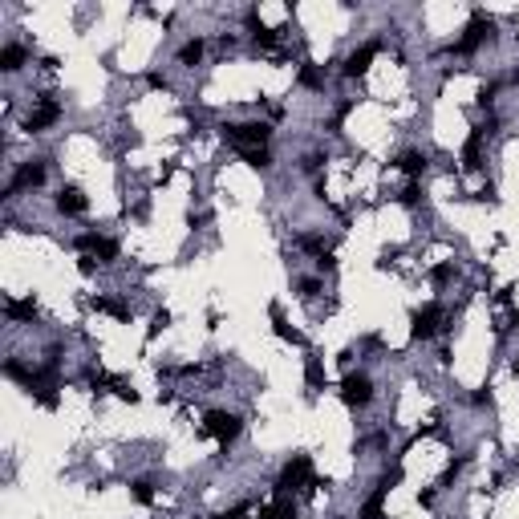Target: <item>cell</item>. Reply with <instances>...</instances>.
<instances>
[{
    "label": "cell",
    "instance_id": "obj_1",
    "mask_svg": "<svg viewBox=\"0 0 519 519\" xmlns=\"http://www.w3.org/2000/svg\"><path fill=\"white\" fill-rule=\"evenodd\" d=\"M312 459L308 454H292L280 471V483H276V495H292V491H312Z\"/></svg>",
    "mask_w": 519,
    "mask_h": 519
},
{
    "label": "cell",
    "instance_id": "obj_2",
    "mask_svg": "<svg viewBox=\"0 0 519 519\" xmlns=\"http://www.w3.org/2000/svg\"><path fill=\"white\" fill-rule=\"evenodd\" d=\"M223 138H227V142H235L240 150H256V146H268L272 126H268V122H244V126L227 122V126H223Z\"/></svg>",
    "mask_w": 519,
    "mask_h": 519
},
{
    "label": "cell",
    "instance_id": "obj_3",
    "mask_svg": "<svg viewBox=\"0 0 519 519\" xmlns=\"http://www.w3.org/2000/svg\"><path fill=\"white\" fill-rule=\"evenodd\" d=\"M244 430V422L235 418V414H227V410H211L207 418H203V434L207 438H216L219 446H227V442H235Z\"/></svg>",
    "mask_w": 519,
    "mask_h": 519
},
{
    "label": "cell",
    "instance_id": "obj_4",
    "mask_svg": "<svg viewBox=\"0 0 519 519\" xmlns=\"http://www.w3.org/2000/svg\"><path fill=\"white\" fill-rule=\"evenodd\" d=\"M491 33H495V21H491L487 12H475V16H471V25H467V33L454 41V53H475V49L487 41Z\"/></svg>",
    "mask_w": 519,
    "mask_h": 519
},
{
    "label": "cell",
    "instance_id": "obj_5",
    "mask_svg": "<svg viewBox=\"0 0 519 519\" xmlns=\"http://www.w3.org/2000/svg\"><path fill=\"white\" fill-rule=\"evenodd\" d=\"M369 397H373V386H369V378H365V373H349L345 382H341V402H345L349 410L369 406Z\"/></svg>",
    "mask_w": 519,
    "mask_h": 519
},
{
    "label": "cell",
    "instance_id": "obj_6",
    "mask_svg": "<svg viewBox=\"0 0 519 519\" xmlns=\"http://www.w3.org/2000/svg\"><path fill=\"white\" fill-rule=\"evenodd\" d=\"M438 329H442V308H438V304H426V308L414 312V325H410L414 341H430Z\"/></svg>",
    "mask_w": 519,
    "mask_h": 519
},
{
    "label": "cell",
    "instance_id": "obj_7",
    "mask_svg": "<svg viewBox=\"0 0 519 519\" xmlns=\"http://www.w3.org/2000/svg\"><path fill=\"white\" fill-rule=\"evenodd\" d=\"M78 252L102 260V264H110V260H118V244L106 240V235H78Z\"/></svg>",
    "mask_w": 519,
    "mask_h": 519
},
{
    "label": "cell",
    "instance_id": "obj_8",
    "mask_svg": "<svg viewBox=\"0 0 519 519\" xmlns=\"http://www.w3.org/2000/svg\"><path fill=\"white\" fill-rule=\"evenodd\" d=\"M57 118H61V106H57V102H41V106H37V110H33V114L25 118V130L41 134V130H49L53 122H57Z\"/></svg>",
    "mask_w": 519,
    "mask_h": 519
},
{
    "label": "cell",
    "instance_id": "obj_9",
    "mask_svg": "<svg viewBox=\"0 0 519 519\" xmlns=\"http://www.w3.org/2000/svg\"><path fill=\"white\" fill-rule=\"evenodd\" d=\"M378 57V41H369V45H361L357 53H349V61H345V73L349 78H361L365 69H369V61Z\"/></svg>",
    "mask_w": 519,
    "mask_h": 519
},
{
    "label": "cell",
    "instance_id": "obj_10",
    "mask_svg": "<svg viewBox=\"0 0 519 519\" xmlns=\"http://www.w3.org/2000/svg\"><path fill=\"white\" fill-rule=\"evenodd\" d=\"M45 183V163H25L21 171H16V178L8 183V191H21V187H41Z\"/></svg>",
    "mask_w": 519,
    "mask_h": 519
},
{
    "label": "cell",
    "instance_id": "obj_11",
    "mask_svg": "<svg viewBox=\"0 0 519 519\" xmlns=\"http://www.w3.org/2000/svg\"><path fill=\"white\" fill-rule=\"evenodd\" d=\"M57 211H61V216H82V211H86V195H82L78 187H61V195H57Z\"/></svg>",
    "mask_w": 519,
    "mask_h": 519
},
{
    "label": "cell",
    "instance_id": "obj_12",
    "mask_svg": "<svg viewBox=\"0 0 519 519\" xmlns=\"http://www.w3.org/2000/svg\"><path fill=\"white\" fill-rule=\"evenodd\" d=\"M483 134H487V126L471 130V138H467V146H463V163H467V171H478V167H483Z\"/></svg>",
    "mask_w": 519,
    "mask_h": 519
},
{
    "label": "cell",
    "instance_id": "obj_13",
    "mask_svg": "<svg viewBox=\"0 0 519 519\" xmlns=\"http://www.w3.org/2000/svg\"><path fill=\"white\" fill-rule=\"evenodd\" d=\"M272 329H276V337H280V341H292V345H308V341H304V333H297V329H292V325H288V321L280 316V308H276V304H272Z\"/></svg>",
    "mask_w": 519,
    "mask_h": 519
},
{
    "label": "cell",
    "instance_id": "obj_14",
    "mask_svg": "<svg viewBox=\"0 0 519 519\" xmlns=\"http://www.w3.org/2000/svg\"><path fill=\"white\" fill-rule=\"evenodd\" d=\"M93 308H97V312H106V316H114V321H130V304L114 301V297H97Z\"/></svg>",
    "mask_w": 519,
    "mask_h": 519
},
{
    "label": "cell",
    "instance_id": "obj_15",
    "mask_svg": "<svg viewBox=\"0 0 519 519\" xmlns=\"http://www.w3.org/2000/svg\"><path fill=\"white\" fill-rule=\"evenodd\" d=\"M260 516H264V519H297V507H292V499H288V495H280V499H276V503H268Z\"/></svg>",
    "mask_w": 519,
    "mask_h": 519
},
{
    "label": "cell",
    "instance_id": "obj_16",
    "mask_svg": "<svg viewBox=\"0 0 519 519\" xmlns=\"http://www.w3.org/2000/svg\"><path fill=\"white\" fill-rule=\"evenodd\" d=\"M4 312H8V321H33L37 316V304H33V297L29 301H8Z\"/></svg>",
    "mask_w": 519,
    "mask_h": 519
},
{
    "label": "cell",
    "instance_id": "obj_17",
    "mask_svg": "<svg viewBox=\"0 0 519 519\" xmlns=\"http://www.w3.org/2000/svg\"><path fill=\"white\" fill-rule=\"evenodd\" d=\"M21 65H25V49H21V45H4V53H0V69L12 73V69H21Z\"/></svg>",
    "mask_w": 519,
    "mask_h": 519
},
{
    "label": "cell",
    "instance_id": "obj_18",
    "mask_svg": "<svg viewBox=\"0 0 519 519\" xmlns=\"http://www.w3.org/2000/svg\"><path fill=\"white\" fill-rule=\"evenodd\" d=\"M382 499H386V491L378 487L369 499H365V507H361V519H386V511H382Z\"/></svg>",
    "mask_w": 519,
    "mask_h": 519
},
{
    "label": "cell",
    "instance_id": "obj_19",
    "mask_svg": "<svg viewBox=\"0 0 519 519\" xmlns=\"http://www.w3.org/2000/svg\"><path fill=\"white\" fill-rule=\"evenodd\" d=\"M304 382H308L312 389L325 386V369H321V357H308V361H304Z\"/></svg>",
    "mask_w": 519,
    "mask_h": 519
},
{
    "label": "cell",
    "instance_id": "obj_20",
    "mask_svg": "<svg viewBox=\"0 0 519 519\" xmlns=\"http://www.w3.org/2000/svg\"><path fill=\"white\" fill-rule=\"evenodd\" d=\"M397 167H402L406 174H422V171H426V154L410 150V154H402V159H397Z\"/></svg>",
    "mask_w": 519,
    "mask_h": 519
},
{
    "label": "cell",
    "instance_id": "obj_21",
    "mask_svg": "<svg viewBox=\"0 0 519 519\" xmlns=\"http://www.w3.org/2000/svg\"><path fill=\"white\" fill-rule=\"evenodd\" d=\"M178 61H183V65H199V61H203V41H187L178 49Z\"/></svg>",
    "mask_w": 519,
    "mask_h": 519
},
{
    "label": "cell",
    "instance_id": "obj_22",
    "mask_svg": "<svg viewBox=\"0 0 519 519\" xmlns=\"http://www.w3.org/2000/svg\"><path fill=\"white\" fill-rule=\"evenodd\" d=\"M301 86H308V89L325 86V78H321V69H316V65H301Z\"/></svg>",
    "mask_w": 519,
    "mask_h": 519
},
{
    "label": "cell",
    "instance_id": "obj_23",
    "mask_svg": "<svg viewBox=\"0 0 519 519\" xmlns=\"http://www.w3.org/2000/svg\"><path fill=\"white\" fill-rule=\"evenodd\" d=\"M167 325H171V312H167V308H163V312H154V321H150V329H146V337H150V341H154V337H159V333H163V329H167Z\"/></svg>",
    "mask_w": 519,
    "mask_h": 519
},
{
    "label": "cell",
    "instance_id": "obj_24",
    "mask_svg": "<svg viewBox=\"0 0 519 519\" xmlns=\"http://www.w3.org/2000/svg\"><path fill=\"white\" fill-rule=\"evenodd\" d=\"M244 159L252 163V167H268L272 159H268V146H256V150H244Z\"/></svg>",
    "mask_w": 519,
    "mask_h": 519
},
{
    "label": "cell",
    "instance_id": "obj_25",
    "mask_svg": "<svg viewBox=\"0 0 519 519\" xmlns=\"http://www.w3.org/2000/svg\"><path fill=\"white\" fill-rule=\"evenodd\" d=\"M134 499H138V503H154V491H150V483H134Z\"/></svg>",
    "mask_w": 519,
    "mask_h": 519
},
{
    "label": "cell",
    "instance_id": "obj_26",
    "mask_svg": "<svg viewBox=\"0 0 519 519\" xmlns=\"http://www.w3.org/2000/svg\"><path fill=\"white\" fill-rule=\"evenodd\" d=\"M430 280L434 284H446V280H450V264H438V268L430 272Z\"/></svg>",
    "mask_w": 519,
    "mask_h": 519
},
{
    "label": "cell",
    "instance_id": "obj_27",
    "mask_svg": "<svg viewBox=\"0 0 519 519\" xmlns=\"http://www.w3.org/2000/svg\"><path fill=\"white\" fill-rule=\"evenodd\" d=\"M244 516H248V503H240V507H231V511H223L216 519H244Z\"/></svg>",
    "mask_w": 519,
    "mask_h": 519
},
{
    "label": "cell",
    "instance_id": "obj_28",
    "mask_svg": "<svg viewBox=\"0 0 519 519\" xmlns=\"http://www.w3.org/2000/svg\"><path fill=\"white\" fill-rule=\"evenodd\" d=\"M146 86L150 89H167V78H163V73H146Z\"/></svg>",
    "mask_w": 519,
    "mask_h": 519
},
{
    "label": "cell",
    "instance_id": "obj_29",
    "mask_svg": "<svg viewBox=\"0 0 519 519\" xmlns=\"http://www.w3.org/2000/svg\"><path fill=\"white\" fill-rule=\"evenodd\" d=\"M402 203L414 207V203H418V187H406V191H402Z\"/></svg>",
    "mask_w": 519,
    "mask_h": 519
},
{
    "label": "cell",
    "instance_id": "obj_30",
    "mask_svg": "<svg viewBox=\"0 0 519 519\" xmlns=\"http://www.w3.org/2000/svg\"><path fill=\"white\" fill-rule=\"evenodd\" d=\"M316 288H321L316 280H301V292H304V297H316Z\"/></svg>",
    "mask_w": 519,
    "mask_h": 519
},
{
    "label": "cell",
    "instance_id": "obj_31",
    "mask_svg": "<svg viewBox=\"0 0 519 519\" xmlns=\"http://www.w3.org/2000/svg\"><path fill=\"white\" fill-rule=\"evenodd\" d=\"M78 268H82V272L89 276V272H93V256H82V260H78Z\"/></svg>",
    "mask_w": 519,
    "mask_h": 519
},
{
    "label": "cell",
    "instance_id": "obj_32",
    "mask_svg": "<svg viewBox=\"0 0 519 519\" xmlns=\"http://www.w3.org/2000/svg\"><path fill=\"white\" fill-rule=\"evenodd\" d=\"M516 378H519V361H516Z\"/></svg>",
    "mask_w": 519,
    "mask_h": 519
}]
</instances>
